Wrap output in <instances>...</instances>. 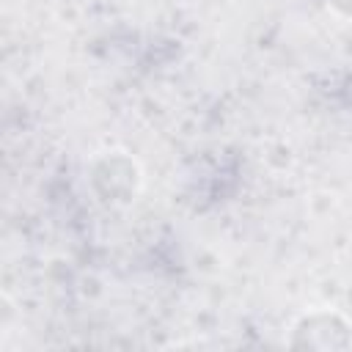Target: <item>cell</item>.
<instances>
[{
    "instance_id": "1",
    "label": "cell",
    "mask_w": 352,
    "mask_h": 352,
    "mask_svg": "<svg viewBox=\"0 0 352 352\" xmlns=\"http://www.w3.org/2000/svg\"><path fill=\"white\" fill-rule=\"evenodd\" d=\"M327 6L344 16H352V0H327Z\"/></svg>"
}]
</instances>
